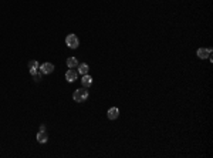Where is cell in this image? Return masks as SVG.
<instances>
[{
    "mask_svg": "<svg viewBox=\"0 0 213 158\" xmlns=\"http://www.w3.org/2000/svg\"><path fill=\"white\" fill-rule=\"evenodd\" d=\"M81 84H83V87H85V88L91 87V84H92V77L88 75V74H84L83 78H81Z\"/></svg>",
    "mask_w": 213,
    "mask_h": 158,
    "instance_id": "52a82bcc",
    "label": "cell"
},
{
    "mask_svg": "<svg viewBox=\"0 0 213 158\" xmlns=\"http://www.w3.org/2000/svg\"><path fill=\"white\" fill-rule=\"evenodd\" d=\"M41 71H40V74H34V75H33V77H36V81H40V80H41Z\"/></svg>",
    "mask_w": 213,
    "mask_h": 158,
    "instance_id": "7c38bea8",
    "label": "cell"
},
{
    "mask_svg": "<svg viewBox=\"0 0 213 158\" xmlns=\"http://www.w3.org/2000/svg\"><path fill=\"white\" fill-rule=\"evenodd\" d=\"M40 131H46V126H44V124L40 126Z\"/></svg>",
    "mask_w": 213,
    "mask_h": 158,
    "instance_id": "4fadbf2b",
    "label": "cell"
},
{
    "mask_svg": "<svg viewBox=\"0 0 213 158\" xmlns=\"http://www.w3.org/2000/svg\"><path fill=\"white\" fill-rule=\"evenodd\" d=\"M73 98H74L75 103H83L85 101L87 98H88V91H87V88H78V90H75L74 94H73Z\"/></svg>",
    "mask_w": 213,
    "mask_h": 158,
    "instance_id": "6da1fadb",
    "label": "cell"
},
{
    "mask_svg": "<svg viewBox=\"0 0 213 158\" xmlns=\"http://www.w3.org/2000/svg\"><path fill=\"white\" fill-rule=\"evenodd\" d=\"M47 134H46V131H39V134H37V141L40 142V144H44V142H47Z\"/></svg>",
    "mask_w": 213,
    "mask_h": 158,
    "instance_id": "ba28073f",
    "label": "cell"
},
{
    "mask_svg": "<svg viewBox=\"0 0 213 158\" xmlns=\"http://www.w3.org/2000/svg\"><path fill=\"white\" fill-rule=\"evenodd\" d=\"M77 67H78V73L81 74V75H84V74H88V70H90V67H88V64H87V63L80 64V66H77Z\"/></svg>",
    "mask_w": 213,
    "mask_h": 158,
    "instance_id": "30bf717a",
    "label": "cell"
},
{
    "mask_svg": "<svg viewBox=\"0 0 213 158\" xmlns=\"http://www.w3.org/2000/svg\"><path fill=\"white\" fill-rule=\"evenodd\" d=\"M29 67H30V74L34 75V74H37V68H39V63L36 61V60H32L30 63H29Z\"/></svg>",
    "mask_w": 213,
    "mask_h": 158,
    "instance_id": "9c48e42d",
    "label": "cell"
},
{
    "mask_svg": "<svg viewBox=\"0 0 213 158\" xmlns=\"http://www.w3.org/2000/svg\"><path fill=\"white\" fill-rule=\"evenodd\" d=\"M67 66H68V68H74V67L78 66V60L75 57H68L67 59Z\"/></svg>",
    "mask_w": 213,
    "mask_h": 158,
    "instance_id": "8fae6325",
    "label": "cell"
},
{
    "mask_svg": "<svg viewBox=\"0 0 213 158\" xmlns=\"http://www.w3.org/2000/svg\"><path fill=\"white\" fill-rule=\"evenodd\" d=\"M65 44H67L70 49H77V47L80 46V40H78V37H77L75 34H68V36L65 37Z\"/></svg>",
    "mask_w": 213,
    "mask_h": 158,
    "instance_id": "7a4b0ae2",
    "label": "cell"
},
{
    "mask_svg": "<svg viewBox=\"0 0 213 158\" xmlns=\"http://www.w3.org/2000/svg\"><path fill=\"white\" fill-rule=\"evenodd\" d=\"M77 78H78V73H77L75 70H68V71L65 73V80H67L68 83H74Z\"/></svg>",
    "mask_w": 213,
    "mask_h": 158,
    "instance_id": "277c9868",
    "label": "cell"
},
{
    "mask_svg": "<svg viewBox=\"0 0 213 158\" xmlns=\"http://www.w3.org/2000/svg\"><path fill=\"white\" fill-rule=\"evenodd\" d=\"M107 116H108L109 120H117L118 116H119V110H118L117 107H112V108H109V110H108Z\"/></svg>",
    "mask_w": 213,
    "mask_h": 158,
    "instance_id": "8992f818",
    "label": "cell"
},
{
    "mask_svg": "<svg viewBox=\"0 0 213 158\" xmlns=\"http://www.w3.org/2000/svg\"><path fill=\"white\" fill-rule=\"evenodd\" d=\"M212 54V49H199L198 50V57L199 59H207Z\"/></svg>",
    "mask_w": 213,
    "mask_h": 158,
    "instance_id": "5b68a950",
    "label": "cell"
},
{
    "mask_svg": "<svg viewBox=\"0 0 213 158\" xmlns=\"http://www.w3.org/2000/svg\"><path fill=\"white\" fill-rule=\"evenodd\" d=\"M40 71L43 74H50L54 71V64L53 63H44L40 66Z\"/></svg>",
    "mask_w": 213,
    "mask_h": 158,
    "instance_id": "3957f363",
    "label": "cell"
}]
</instances>
